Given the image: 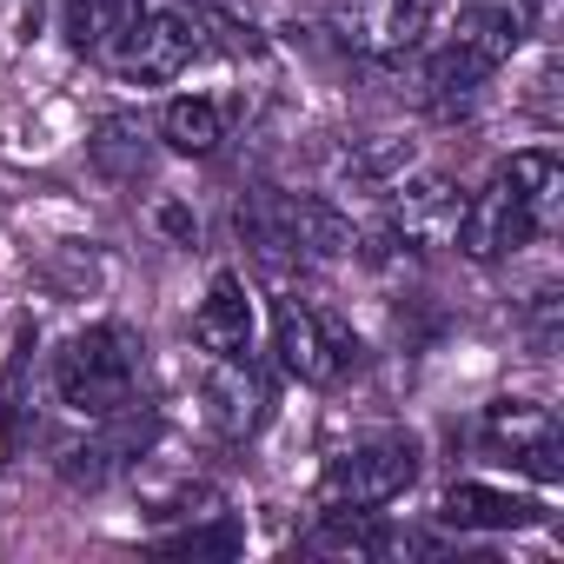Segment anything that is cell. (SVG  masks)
I'll use <instances>...</instances> for the list:
<instances>
[{"mask_svg":"<svg viewBox=\"0 0 564 564\" xmlns=\"http://www.w3.org/2000/svg\"><path fill=\"white\" fill-rule=\"evenodd\" d=\"M557 206H564V173L557 153L524 147L505 166H491V180L478 193H465V219H458V252L478 265H498L511 252H524L531 239L557 232Z\"/></svg>","mask_w":564,"mask_h":564,"instance_id":"1","label":"cell"},{"mask_svg":"<svg viewBox=\"0 0 564 564\" xmlns=\"http://www.w3.org/2000/svg\"><path fill=\"white\" fill-rule=\"evenodd\" d=\"M538 34V0H458L445 34L419 54V100L452 113Z\"/></svg>","mask_w":564,"mask_h":564,"instance_id":"2","label":"cell"},{"mask_svg":"<svg viewBox=\"0 0 564 564\" xmlns=\"http://www.w3.org/2000/svg\"><path fill=\"white\" fill-rule=\"evenodd\" d=\"M232 232H239V246H246L265 272H279V279L359 252V226H352L333 199H319V193H279V186L239 193Z\"/></svg>","mask_w":564,"mask_h":564,"instance_id":"3","label":"cell"},{"mask_svg":"<svg viewBox=\"0 0 564 564\" xmlns=\"http://www.w3.org/2000/svg\"><path fill=\"white\" fill-rule=\"evenodd\" d=\"M140 379H147V339L120 319L67 333L54 352V399L74 419H107L120 405H140Z\"/></svg>","mask_w":564,"mask_h":564,"instance_id":"4","label":"cell"},{"mask_svg":"<svg viewBox=\"0 0 564 564\" xmlns=\"http://www.w3.org/2000/svg\"><path fill=\"white\" fill-rule=\"evenodd\" d=\"M272 352H279V366H286L300 386H313V392H339L366 366L359 333L339 313H326L319 300H306V293H279L272 300Z\"/></svg>","mask_w":564,"mask_h":564,"instance_id":"5","label":"cell"},{"mask_svg":"<svg viewBox=\"0 0 564 564\" xmlns=\"http://www.w3.org/2000/svg\"><path fill=\"white\" fill-rule=\"evenodd\" d=\"M419 438L412 432H379V438H359L346 452L326 458L319 471V505L326 511H386L392 498H405L419 485Z\"/></svg>","mask_w":564,"mask_h":564,"instance_id":"6","label":"cell"},{"mask_svg":"<svg viewBox=\"0 0 564 564\" xmlns=\"http://www.w3.org/2000/svg\"><path fill=\"white\" fill-rule=\"evenodd\" d=\"M213 54V21L186 14V8H140L133 28L120 34V47L107 54V67L127 87H166L180 74H193Z\"/></svg>","mask_w":564,"mask_h":564,"instance_id":"7","label":"cell"},{"mask_svg":"<svg viewBox=\"0 0 564 564\" xmlns=\"http://www.w3.org/2000/svg\"><path fill=\"white\" fill-rule=\"evenodd\" d=\"M153 445H160V419L140 412V405H120L107 419H87V438H74L61 452V478L74 491H100L113 478H133Z\"/></svg>","mask_w":564,"mask_h":564,"instance_id":"8","label":"cell"},{"mask_svg":"<svg viewBox=\"0 0 564 564\" xmlns=\"http://www.w3.org/2000/svg\"><path fill=\"white\" fill-rule=\"evenodd\" d=\"M478 445L491 452V465H511V471H531V478H557L564 471V425L544 399H491L478 412Z\"/></svg>","mask_w":564,"mask_h":564,"instance_id":"9","label":"cell"},{"mask_svg":"<svg viewBox=\"0 0 564 564\" xmlns=\"http://www.w3.org/2000/svg\"><path fill=\"white\" fill-rule=\"evenodd\" d=\"M386 246H412V252H438L458 239L465 219V186L445 173H399L386 193Z\"/></svg>","mask_w":564,"mask_h":564,"instance_id":"10","label":"cell"},{"mask_svg":"<svg viewBox=\"0 0 564 564\" xmlns=\"http://www.w3.org/2000/svg\"><path fill=\"white\" fill-rule=\"evenodd\" d=\"M438 0H339V41L379 67H399L425 47Z\"/></svg>","mask_w":564,"mask_h":564,"instance_id":"11","label":"cell"},{"mask_svg":"<svg viewBox=\"0 0 564 564\" xmlns=\"http://www.w3.org/2000/svg\"><path fill=\"white\" fill-rule=\"evenodd\" d=\"M199 399H206V425L226 438V445H246L259 438V425L272 419V379L252 352H232V359H213L206 379H199Z\"/></svg>","mask_w":564,"mask_h":564,"instance_id":"12","label":"cell"},{"mask_svg":"<svg viewBox=\"0 0 564 564\" xmlns=\"http://www.w3.org/2000/svg\"><path fill=\"white\" fill-rule=\"evenodd\" d=\"M193 339L206 359H232V352H252V293H246V272L219 265L206 279V300L193 306Z\"/></svg>","mask_w":564,"mask_h":564,"instance_id":"13","label":"cell"},{"mask_svg":"<svg viewBox=\"0 0 564 564\" xmlns=\"http://www.w3.org/2000/svg\"><path fill=\"white\" fill-rule=\"evenodd\" d=\"M438 524H445V531H531V524H544V498L458 478V485L438 498Z\"/></svg>","mask_w":564,"mask_h":564,"instance_id":"14","label":"cell"},{"mask_svg":"<svg viewBox=\"0 0 564 564\" xmlns=\"http://www.w3.org/2000/svg\"><path fill=\"white\" fill-rule=\"evenodd\" d=\"M41 432V412H34V333L14 339V359L0 372V471H8Z\"/></svg>","mask_w":564,"mask_h":564,"instance_id":"15","label":"cell"},{"mask_svg":"<svg viewBox=\"0 0 564 564\" xmlns=\"http://www.w3.org/2000/svg\"><path fill=\"white\" fill-rule=\"evenodd\" d=\"M226 100H213V94H180V100H166L160 107V147L166 153H186V160H213L219 147H226Z\"/></svg>","mask_w":564,"mask_h":564,"instance_id":"16","label":"cell"},{"mask_svg":"<svg viewBox=\"0 0 564 564\" xmlns=\"http://www.w3.org/2000/svg\"><path fill=\"white\" fill-rule=\"evenodd\" d=\"M133 14H140V0H61V34L74 54L107 61L120 47V34L133 28Z\"/></svg>","mask_w":564,"mask_h":564,"instance_id":"17","label":"cell"},{"mask_svg":"<svg viewBox=\"0 0 564 564\" xmlns=\"http://www.w3.org/2000/svg\"><path fill=\"white\" fill-rule=\"evenodd\" d=\"M87 153H94V166H100L107 180H120V186H140V180L153 173V133H147L133 113L100 120L94 140H87Z\"/></svg>","mask_w":564,"mask_h":564,"instance_id":"18","label":"cell"},{"mask_svg":"<svg viewBox=\"0 0 564 564\" xmlns=\"http://www.w3.org/2000/svg\"><path fill=\"white\" fill-rule=\"evenodd\" d=\"M153 551H166V557H239L246 551V524L232 511H193V524L186 531H160Z\"/></svg>","mask_w":564,"mask_h":564,"instance_id":"19","label":"cell"}]
</instances>
